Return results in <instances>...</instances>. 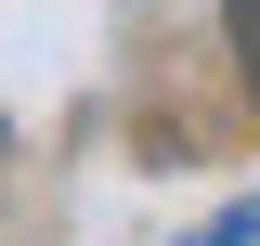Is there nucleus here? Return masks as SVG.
Listing matches in <instances>:
<instances>
[{
  "label": "nucleus",
  "mask_w": 260,
  "mask_h": 246,
  "mask_svg": "<svg viewBox=\"0 0 260 246\" xmlns=\"http://www.w3.org/2000/svg\"><path fill=\"white\" fill-rule=\"evenodd\" d=\"M247 233H260V194H247V208H221V220H208L195 246H247Z\"/></svg>",
  "instance_id": "1"
}]
</instances>
